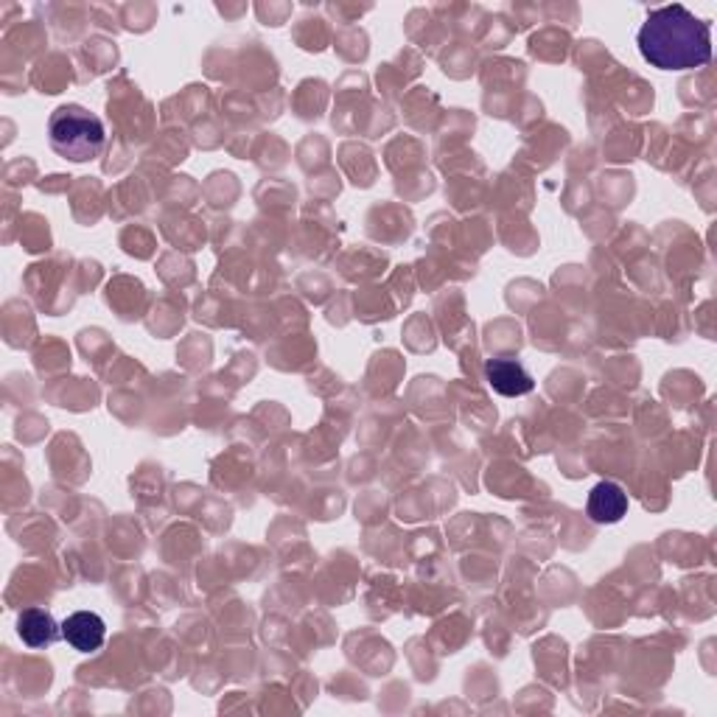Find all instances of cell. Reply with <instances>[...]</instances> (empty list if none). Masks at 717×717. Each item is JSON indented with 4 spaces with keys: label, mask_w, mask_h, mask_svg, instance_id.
<instances>
[{
    "label": "cell",
    "mask_w": 717,
    "mask_h": 717,
    "mask_svg": "<svg viewBox=\"0 0 717 717\" xmlns=\"http://www.w3.org/2000/svg\"><path fill=\"white\" fill-rule=\"evenodd\" d=\"M639 51L659 70H693L712 59V29L681 3L653 9L639 29Z\"/></svg>",
    "instance_id": "1"
},
{
    "label": "cell",
    "mask_w": 717,
    "mask_h": 717,
    "mask_svg": "<svg viewBox=\"0 0 717 717\" xmlns=\"http://www.w3.org/2000/svg\"><path fill=\"white\" fill-rule=\"evenodd\" d=\"M51 146L59 157L74 163L96 161L107 143L104 121L79 104H65L48 118Z\"/></svg>",
    "instance_id": "2"
},
{
    "label": "cell",
    "mask_w": 717,
    "mask_h": 717,
    "mask_svg": "<svg viewBox=\"0 0 717 717\" xmlns=\"http://www.w3.org/2000/svg\"><path fill=\"white\" fill-rule=\"evenodd\" d=\"M485 376H488V384L494 387V393H499V396L505 398H521L536 390L532 376L516 358H490L488 365H485Z\"/></svg>",
    "instance_id": "3"
},
{
    "label": "cell",
    "mask_w": 717,
    "mask_h": 717,
    "mask_svg": "<svg viewBox=\"0 0 717 717\" xmlns=\"http://www.w3.org/2000/svg\"><path fill=\"white\" fill-rule=\"evenodd\" d=\"M63 639L79 653H96L107 639V622L96 611H76L63 622Z\"/></svg>",
    "instance_id": "4"
},
{
    "label": "cell",
    "mask_w": 717,
    "mask_h": 717,
    "mask_svg": "<svg viewBox=\"0 0 717 717\" xmlns=\"http://www.w3.org/2000/svg\"><path fill=\"white\" fill-rule=\"evenodd\" d=\"M586 514L594 525H617L628 514V494L617 483H597L588 494Z\"/></svg>",
    "instance_id": "5"
},
{
    "label": "cell",
    "mask_w": 717,
    "mask_h": 717,
    "mask_svg": "<svg viewBox=\"0 0 717 717\" xmlns=\"http://www.w3.org/2000/svg\"><path fill=\"white\" fill-rule=\"evenodd\" d=\"M18 637L34 650L51 648L56 639H63V625H56L45 608H25L18 617Z\"/></svg>",
    "instance_id": "6"
}]
</instances>
